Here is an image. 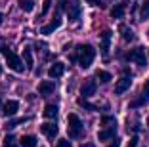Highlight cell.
<instances>
[{
    "label": "cell",
    "instance_id": "3",
    "mask_svg": "<svg viewBox=\"0 0 149 147\" xmlns=\"http://www.w3.org/2000/svg\"><path fill=\"white\" fill-rule=\"evenodd\" d=\"M67 130H69V138H82L84 134V126H82V121L79 118V115L71 113L67 117Z\"/></svg>",
    "mask_w": 149,
    "mask_h": 147
},
{
    "label": "cell",
    "instance_id": "9",
    "mask_svg": "<svg viewBox=\"0 0 149 147\" xmlns=\"http://www.w3.org/2000/svg\"><path fill=\"white\" fill-rule=\"evenodd\" d=\"M63 73H65V63H61V61H56V63L48 69V77L50 78H59Z\"/></svg>",
    "mask_w": 149,
    "mask_h": 147
},
{
    "label": "cell",
    "instance_id": "27",
    "mask_svg": "<svg viewBox=\"0 0 149 147\" xmlns=\"http://www.w3.org/2000/svg\"><path fill=\"white\" fill-rule=\"evenodd\" d=\"M113 122H115V117H111V115H103L101 121H100V124L105 126V124H113Z\"/></svg>",
    "mask_w": 149,
    "mask_h": 147
},
{
    "label": "cell",
    "instance_id": "24",
    "mask_svg": "<svg viewBox=\"0 0 149 147\" xmlns=\"http://www.w3.org/2000/svg\"><path fill=\"white\" fill-rule=\"evenodd\" d=\"M19 8H21L23 12H33L35 2H33V0H19Z\"/></svg>",
    "mask_w": 149,
    "mask_h": 147
},
{
    "label": "cell",
    "instance_id": "16",
    "mask_svg": "<svg viewBox=\"0 0 149 147\" xmlns=\"http://www.w3.org/2000/svg\"><path fill=\"white\" fill-rule=\"evenodd\" d=\"M23 61H25V65L29 67V69H33V65H35V59H33V52H31V48H29V46L23 48Z\"/></svg>",
    "mask_w": 149,
    "mask_h": 147
},
{
    "label": "cell",
    "instance_id": "15",
    "mask_svg": "<svg viewBox=\"0 0 149 147\" xmlns=\"http://www.w3.org/2000/svg\"><path fill=\"white\" fill-rule=\"evenodd\" d=\"M118 31H120V35H123V40H126V42H132V40H134V31H132L130 27L120 25Z\"/></svg>",
    "mask_w": 149,
    "mask_h": 147
},
{
    "label": "cell",
    "instance_id": "2",
    "mask_svg": "<svg viewBox=\"0 0 149 147\" xmlns=\"http://www.w3.org/2000/svg\"><path fill=\"white\" fill-rule=\"evenodd\" d=\"M0 52L6 56V65H8L12 71H15V73H23V71H25V65H23L21 57H19L17 54H13L8 46H0Z\"/></svg>",
    "mask_w": 149,
    "mask_h": 147
},
{
    "label": "cell",
    "instance_id": "6",
    "mask_svg": "<svg viewBox=\"0 0 149 147\" xmlns=\"http://www.w3.org/2000/svg\"><path fill=\"white\" fill-rule=\"evenodd\" d=\"M130 84H132V77L130 75H124V77L118 78L117 84H115V94H124V92L130 88Z\"/></svg>",
    "mask_w": 149,
    "mask_h": 147
},
{
    "label": "cell",
    "instance_id": "17",
    "mask_svg": "<svg viewBox=\"0 0 149 147\" xmlns=\"http://www.w3.org/2000/svg\"><path fill=\"white\" fill-rule=\"evenodd\" d=\"M124 10H126V6H124V4H115L113 8H111V15H113L115 19H120L124 15Z\"/></svg>",
    "mask_w": 149,
    "mask_h": 147
},
{
    "label": "cell",
    "instance_id": "26",
    "mask_svg": "<svg viewBox=\"0 0 149 147\" xmlns=\"http://www.w3.org/2000/svg\"><path fill=\"white\" fill-rule=\"evenodd\" d=\"M2 147H19V145L15 143V138H13L12 134H8L4 138V145H2Z\"/></svg>",
    "mask_w": 149,
    "mask_h": 147
},
{
    "label": "cell",
    "instance_id": "19",
    "mask_svg": "<svg viewBox=\"0 0 149 147\" xmlns=\"http://www.w3.org/2000/svg\"><path fill=\"white\" fill-rule=\"evenodd\" d=\"M96 78L100 80V82H109V80H111L113 77H111V73H107V71L97 69V71H96Z\"/></svg>",
    "mask_w": 149,
    "mask_h": 147
},
{
    "label": "cell",
    "instance_id": "28",
    "mask_svg": "<svg viewBox=\"0 0 149 147\" xmlns=\"http://www.w3.org/2000/svg\"><path fill=\"white\" fill-rule=\"evenodd\" d=\"M56 147H73V145H71L69 139H59V141L56 143Z\"/></svg>",
    "mask_w": 149,
    "mask_h": 147
},
{
    "label": "cell",
    "instance_id": "32",
    "mask_svg": "<svg viewBox=\"0 0 149 147\" xmlns=\"http://www.w3.org/2000/svg\"><path fill=\"white\" fill-rule=\"evenodd\" d=\"M86 2L90 6H100V8H103V2H101V0H86Z\"/></svg>",
    "mask_w": 149,
    "mask_h": 147
},
{
    "label": "cell",
    "instance_id": "22",
    "mask_svg": "<svg viewBox=\"0 0 149 147\" xmlns=\"http://www.w3.org/2000/svg\"><path fill=\"white\" fill-rule=\"evenodd\" d=\"M27 121H29L27 117H23V118H13V121L6 122V126H4V128H6V130H12V128H15L17 124H23V122H27Z\"/></svg>",
    "mask_w": 149,
    "mask_h": 147
},
{
    "label": "cell",
    "instance_id": "18",
    "mask_svg": "<svg viewBox=\"0 0 149 147\" xmlns=\"http://www.w3.org/2000/svg\"><path fill=\"white\" fill-rule=\"evenodd\" d=\"M44 117L46 118H56L57 117V105H52V103L46 105V107H44Z\"/></svg>",
    "mask_w": 149,
    "mask_h": 147
},
{
    "label": "cell",
    "instance_id": "20",
    "mask_svg": "<svg viewBox=\"0 0 149 147\" xmlns=\"http://www.w3.org/2000/svg\"><path fill=\"white\" fill-rule=\"evenodd\" d=\"M140 19H141V21L149 19V0H145L143 4H141V8H140Z\"/></svg>",
    "mask_w": 149,
    "mask_h": 147
},
{
    "label": "cell",
    "instance_id": "25",
    "mask_svg": "<svg viewBox=\"0 0 149 147\" xmlns=\"http://www.w3.org/2000/svg\"><path fill=\"white\" fill-rule=\"evenodd\" d=\"M67 13H69V19H77L79 17V8L77 6H73V4H69V8H67Z\"/></svg>",
    "mask_w": 149,
    "mask_h": 147
},
{
    "label": "cell",
    "instance_id": "10",
    "mask_svg": "<svg viewBox=\"0 0 149 147\" xmlns=\"http://www.w3.org/2000/svg\"><path fill=\"white\" fill-rule=\"evenodd\" d=\"M100 38H101V54L107 57V54H109V46H111V31L107 29V31H103L100 35Z\"/></svg>",
    "mask_w": 149,
    "mask_h": 147
},
{
    "label": "cell",
    "instance_id": "37",
    "mask_svg": "<svg viewBox=\"0 0 149 147\" xmlns=\"http://www.w3.org/2000/svg\"><path fill=\"white\" fill-rule=\"evenodd\" d=\"M147 126H149V118H147Z\"/></svg>",
    "mask_w": 149,
    "mask_h": 147
},
{
    "label": "cell",
    "instance_id": "36",
    "mask_svg": "<svg viewBox=\"0 0 149 147\" xmlns=\"http://www.w3.org/2000/svg\"><path fill=\"white\" fill-rule=\"evenodd\" d=\"M0 75H2V65H0Z\"/></svg>",
    "mask_w": 149,
    "mask_h": 147
},
{
    "label": "cell",
    "instance_id": "31",
    "mask_svg": "<svg viewBox=\"0 0 149 147\" xmlns=\"http://www.w3.org/2000/svg\"><path fill=\"white\" fill-rule=\"evenodd\" d=\"M50 4H52V0H44V4H42V13H48Z\"/></svg>",
    "mask_w": 149,
    "mask_h": 147
},
{
    "label": "cell",
    "instance_id": "4",
    "mask_svg": "<svg viewBox=\"0 0 149 147\" xmlns=\"http://www.w3.org/2000/svg\"><path fill=\"white\" fill-rule=\"evenodd\" d=\"M124 59L126 61H136L140 67H145V50L143 48H134V50H130V52H126V56H124Z\"/></svg>",
    "mask_w": 149,
    "mask_h": 147
},
{
    "label": "cell",
    "instance_id": "35",
    "mask_svg": "<svg viewBox=\"0 0 149 147\" xmlns=\"http://www.w3.org/2000/svg\"><path fill=\"white\" fill-rule=\"evenodd\" d=\"M2 19H4V15H2V13H0V23H2Z\"/></svg>",
    "mask_w": 149,
    "mask_h": 147
},
{
    "label": "cell",
    "instance_id": "29",
    "mask_svg": "<svg viewBox=\"0 0 149 147\" xmlns=\"http://www.w3.org/2000/svg\"><path fill=\"white\" fill-rule=\"evenodd\" d=\"M141 94H143L145 98H147V100H149V78H147V80H145L143 88H141Z\"/></svg>",
    "mask_w": 149,
    "mask_h": 147
},
{
    "label": "cell",
    "instance_id": "11",
    "mask_svg": "<svg viewBox=\"0 0 149 147\" xmlns=\"http://www.w3.org/2000/svg\"><path fill=\"white\" fill-rule=\"evenodd\" d=\"M40 132H42L46 138H50V139H54L57 136V126L54 124V122H44L42 126H40Z\"/></svg>",
    "mask_w": 149,
    "mask_h": 147
},
{
    "label": "cell",
    "instance_id": "30",
    "mask_svg": "<svg viewBox=\"0 0 149 147\" xmlns=\"http://www.w3.org/2000/svg\"><path fill=\"white\" fill-rule=\"evenodd\" d=\"M138 141H140V139H138V136H132L130 141H128V147H138Z\"/></svg>",
    "mask_w": 149,
    "mask_h": 147
},
{
    "label": "cell",
    "instance_id": "13",
    "mask_svg": "<svg viewBox=\"0 0 149 147\" xmlns=\"http://www.w3.org/2000/svg\"><path fill=\"white\" fill-rule=\"evenodd\" d=\"M36 143H38L36 136H31V134L21 136V139H19V145L21 147H36Z\"/></svg>",
    "mask_w": 149,
    "mask_h": 147
},
{
    "label": "cell",
    "instance_id": "23",
    "mask_svg": "<svg viewBox=\"0 0 149 147\" xmlns=\"http://www.w3.org/2000/svg\"><path fill=\"white\" fill-rule=\"evenodd\" d=\"M145 101H147V98H145V95L141 94L140 98H136V100H132V101H130V105H128V107H130V109H136V107H141V105H143Z\"/></svg>",
    "mask_w": 149,
    "mask_h": 147
},
{
    "label": "cell",
    "instance_id": "34",
    "mask_svg": "<svg viewBox=\"0 0 149 147\" xmlns=\"http://www.w3.org/2000/svg\"><path fill=\"white\" fill-rule=\"evenodd\" d=\"M80 147H94L92 143H84V145H80Z\"/></svg>",
    "mask_w": 149,
    "mask_h": 147
},
{
    "label": "cell",
    "instance_id": "5",
    "mask_svg": "<svg viewBox=\"0 0 149 147\" xmlns=\"http://www.w3.org/2000/svg\"><path fill=\"white\" fill-rule=\"evenodd\" d=\"M97 90V84L96 80H92V78H88V80H84V84L80 86V95L82 98H90V95H94Z\"/></svg>",
    "mask_w": 149,
    "mask_h": 147
},
{
    "label": "cell",
    "instance_id": "21",
    "mask_svg": "<svg viewBox=\"0 0 149 147\" xmlns=\"http://www.w3.org/2000/svg\"><path fill=\"white\" fill-rule=\"evenodd\" d=\"M77 103L80 105V107H84V109H88V111H97V105H92V103H88L86 101V98H79V101H77Z\"/></svg>",
    "mask_w": 149,
    "mask_h": 147
},
{
    "label": "cell",
    "instance_id": "33",
    "mask_svg": "<svg viewBox=\"0 0 149 147\" xmlns=\"http://www.w3.org/2000/svg\"><path fill=\"white\" fill-rule=\"evenodd\" d=\"M107 147H120V141H118L117 138H113V139H111V143H109Z\"/></svg>",
    "mask_w": 149,
    "mask_h": 147
},
{
    "label": "cell",
    "instance_id": "14",
    "mask_svg": "<svg viewBox=\"0 0 149 147\" xmlns=\"http://www.w3.org/2000/svg\"><path fill=\"white\" fill-rule=\"evenodd\" d=\"M59 25H61V19H59V17H56L52 23H48V25H44L42 29H40V33H42V35H50V33H54V31H56Z\"/></svg>",
    "mask_w": 149,
    "mask_h": 147
},
{
    "label": "cell",
    "instance_id": "1",
    "mask_svg": "<svg viewBox=\"0 0 149 147\" xmlns=\"http://www.w3.org/2000/svg\"><path fill=\"white\" fill-rule=\"evenodd\" d=\"M94 57H96V50H94V46H90V44H80V46L77 48V56H74L73 59L79 61V65L82 67V69H88V67L92 65Z\"/></svg>",
    "mask_w": 149,
    "mask_h": 147
},
{
    "label": "cell",
    "instance_id": "12",
    "mask_svg": "<svg viewBox=\"0 0 149 147\" xmlns=\"http://www.w3.org/2000/svg\"><path fill=\"white\" fill-rule=\"evenodd\" d=\"M54 90H56L54 80H42L38 84V94L40 95H50V94H54Z\"/></svg>",
    "mask_w": 149,
    "mask_h": 147
},
{
    "label": "cell",
    "instance_id": "8",
    "mask_svg": "<svg viewBox=\"0 0 149 147\" xmlns=\"http://www.w3.org/2000/svg\"><path fill=\"white\" fill-rule=\"evenodd\" d=\"M17 111H19V101H15V100H8L2 105V113H4L6 117H13Z\"/></svg>",
    "mask_w": 149,
    "mask_h": 147
},
{
    "label": "cell",
    "instance_id": "7",
    "mask_svg": "<svg viewBox=\"0 0 149 147\" xmlns=\"http://www.w3.org/2000/svg\"><path fill=\"white\" fill-rule=\"evenodd\" d=\"M115 134H117V124L113 122V124L107 126L105 130H100V132H97V139H100V141H107V139H113Z\"/></svg>",
    "mask_w": 149,
    "mask_h": 147
}]
</instances>
